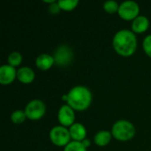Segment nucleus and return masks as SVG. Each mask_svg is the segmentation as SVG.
Here are the masks:
<instances>
[{
  "label": "nucleus",
  "mask_w": 151,
  "mask_h": 151,
  "mask_svg": "<svg viewBox=\"0 0 151 151\" xmlns=\"http://www.w3.org/2000/svg\"><path fill=\"white\" fill-rule=\"evenodd\" d=\"M115 51L122 57L132 56L137 49V38L134 33L128 29L117 32L112 40Z\"/></svg>",
  "instance_id": "f257e3e1"
},
{
  "label": "nucleus",
  "mask_w": 151,
  "mask_h": 151,
  "mask_svg": "<svg viewBox=\"0 0 151 151\" xmlns=\"http://www.w3.org/2000/svg\"><path fill=\"white\" fill-rule=\"evenodd\" d=\"M66 96L67 104L75 111H81L88 109L92 102V94L84 86L73 87Z\"/></svg>",
  "instance_id": "f03ea898"
},
{
  "label": "nucleus",
  "mask_w": 151,
  "mask_h": 151,
  "mask_svg": "<svg viewBox=\"0 0 151 151\" xmlns=\"http://www.w3.org/2000/svg\"><path fill=\"white\" fill-rule=\"evenodd\" d=\"M111 134L118 141L127 142L134 136L135 127L131 122L127 120H118L111 128Z\"/></svg>",
  "instance_id": "7ed1b4c3"
},
{
  "label": "nucleus",
  "mask_w": 151,
  "mask_h": 151,
  "mask_svg": "<svg viewBox=\"0 0 151 151\" xmlns=\"http://www.w3.org/2000/svg\"><path fill=\"white\" fill-rule=\"evenodd\" d=\"M50 139L51 142L58 147H65L71 142V135L69 129L63 126H57L50 131Z\"/></svg>",
  "instance_id": "20e7f679"
},
{
  "label": "nucleus",
  "mask_w": 151,
  "mask_h": 151,
  "mask_svg": "<svg viewBox=\"0 0 151 151\" xmlns=\"http://www.w3.org/2000/svg\"><path fill=\"white\" fill-rule=\"evenodd\" d=\"M45 111H46L45 104L39 99H34L30 101L25 108V113L27 115V118L30 120L40 119L41 118L43 117Z\"/></svg>",
  "instance_id": "39448f33"
},
{
  "label": "nucleus",
  "mask_w": 151,
  "mask_h": 151,
  "mask_svg": "<svg viewBox=\"0 0 151 151\" xmlns=\"http://www.w3.org/2000/svg\"><path fill=\"white\" fill-rule=\"evenodd\" d=\"M140 7L138 4L134 1H125L119 5V15L120 18L126 20H134L135 18L139 16Z\"/></svg>",
  "instance_id": "423d86ee"
},
{
  "label": "nucleus",
  "mask_w": 151,
  "mask_h": 151,
  "mask_svg": "<svg viewBox=\"0 0 151 151\" xmlns=\"http://www.w3.org/2000/svg\"><path fill=\"white\" fill-rule=\"evenodd\" d=\"M58 119L61 126L63 127H71L74 124L75 113L74 110L71 108L68 104L62 105L58 113Z\"/></svg>",
  "instance_id": "0eeeda50"
},
{
  "label": "nucleus",
  "mask_w": 151,
  "mask_h": 151,
  "mask_svg": "<svg viewBox=\"0 0 151 151\" xmlns=\"http://www.w3.org/2000/svg\"><path fill=\"white\" fill-rule=\"evenodd\" d=\"M17 78L15 67L10 65H4L0 67V83L2 85L11 84Z\"/></svg>",
  "instance_id": "6e6552de"
},
{
  "label": "nucleus",
  "mask_w": 151,
  "mask_h": 151,
  "mask_svg": "<svg viewBox=\"0 0 151 151\" xmlns=\"http://www.w3.org/2000/svg\"><path fill=\"white\" fill-rule=\"evenodd\" d=\"M72 58H73V52L71 49L66 45H63L60 48H58L54 56L55 63H57L59 65H65L69 64Z\"/></svg>",
  "instance_id": "1a4fd4ad"
},
{
  "label": "nucleus",
  "mask_w": 151,
  "mask_h": 151,
  "mask_svg": "<svg viewBox=\"0 0 151 151\" xmlns=\"http://www.w3.org/2000/svg\"><path fill=\"white\" fill-rule=\"evenodd\" d=\"M71 138L75 142H83L86 139L87 130L81 123H74L69 128Z\"/></svg>",
  "instance_id": "9d476101"
},
{
  "label": "nucleus",
  "mask_w": 151,
  "mask_h": 151,
  "mask_svg": "<svg viewBox=\"0 0 151 151\" xmlns=\"http://www.w3.org/2000/svg\"><path fill=\"white\" fill-rule=\"evenodd\" d=\"M55 64V58L54 57L43 53L39 55L36 59H35V65L36 66L42 70V71H47L50 68H51V66Z\"/></svg>",
  "instance_id": "9b49d317"
},
{
  "label": "nucleus",
  "mask_w": 151,
  "mask_h": 151,
  "mask_svg": "<svg viewBox=\"0 0 151 151\" xmlns=\"http://www.w3.org/2000/svg\"><path fill=\"white\" fill-rule=\"evenodd\" d=\"M150 27V20L146 16L139 15L132 22V30L134 33H143L148 30Z\"/></svg>",
  "instance_id": "f8f14e48"
},
{
  "label": "nucleus",
  "mask_w": 151,
  "mask_h": 151,
  "mask_svg": "<svg viewBox=\"0 0 151 151\" xmlns=\"http://www.w3.org/2000/svg\"><path fill=\"white\" fill-rule=\"evenodd\" d=\"M35 72L30 67L24 66L17 71V79L24 84L31 83L35 80Z\"/></svg>",
  "instance_id": "ddd939ff"
},
{
  "label": "nucleus",
  "mask_w": 151,
  "mask_h": 151,
  "mask_svg": "<svg viewBox=\"0 0 151 151\" xmlns=\"http://www.w3.org/2000/svg\"><path fill=\"white\" fill-rule=\"evenodd\" d=\"M111 137H112V134L109 131H100L95 135L94 141L97 146L104 147L110 143Z\"/></svg>",
  "instance_id": "4468645a"
},
{
  "label": "nucleus",
  "mask_w": 151,
  "mask_h": 151,
  "mask_svg": "<svg viewBox=\"0 0 151 151\" xmlns=\"http://www.w3.org/2000/svg\"><path fill=\"white\" fill-rule=\"evenodd\" d=\"M58 6L64 11H73L79 4V0H59L58 1Z\"/></svg>",
  "instance_id": "2eb2a0df"
},
{
  "label": "nucleus",
  "mask_w": 151,
  "mask_h": 151,
  "mask_svg": "<svg viewBox=\"0 0 151 151\" xmlns=\"http://www.w3.org/2000/svg\"><path fill=\"white\" fill-rule=\"evenodd\" d=\"M26 119L27 118L25 113V111H21V110L15 111L11 115V119L14 124H21L26 120Z\"/></svg>",
  "instance_id": "dca6fc26"
},
{
  "label": "nucleus",
  "mask_w": 151,
  "mask_h": 151,
  "mask_svg": "<svg viewBox=\"0 0 151 151\" xmlns=\"http://www.w3.org/2000/svg\"><path fill=\"white\" fill-rule=\"evenodd\" d=\"M22 62V55L18 51L12 52L8 57V63L10 65L15 67L21 64Z\"/></svg>",
  "instance_id": "f3484780"
},
{
  "label": "nucleus",
  "mask_w": 151,
  "mask_h": 151,
  "mask_svg": "<svg viewBox=\"0 0 151 151\" xmlns=\"http://www.w3.org/2000/svg\"><path fill=\"white\" fill-rule=\"evenodd\" d=\"M64 151H87V148L81 142L73 141L65 147Z\"/></svg>",
  "instance_id": "a211bd4d"
},
{
  "label": "nucleus",
  "mask_w": 151,
  "mask_h": 151,
  "mask_svg": "<svg viewBox=\"0 0 151 151\" xmlns=\"http://www.w3.org/2000/svg\"><path fill=\"white\" fill-rule=\"evenodd\" d=\"M104 9L108 13H115L119 12V4L114 0H109L104 3Z\"/></svg>",
  "instance_id": "6ab92c4d"
},
{
  "label": "nucleus",
  "mask_w": 151,
  "mask_h": 151,
  "mask_svg": "<svg viewBox=\"0 0 151 151\" xmlns=\"http://www.w3.org/2000/svg\"><path fill=\"white\" fill-rule=\"evenodd\" d=\"M142 47L145 53L151 58V35H147L142 42Z\"/></svg>",
  "instance_id": "aec40b11"
},
{
  "label": "nucleus",
  "mask_w": 151,
  "mask_h": 151,
  "mask_svg": "<svg viewBox=\"0 0 151 151\" xmlns=\"http://www.w3.org/2000/svg\"><path fill=\"white\" fill-rule=\"evenodd\" d=\"M60 10H61V9L59 8L58 2L52 4L50 5V12L51 13H53V14H57Z\"/></svg>",
  "instance_id": "412c9836"
},
{
  "label": "nucleus",
  "mask_w": 151,
  "mask_h": 151,
  "mask_svg": "<svg viewBox=\"0 0 151 151\" xmlns=\"http://www.w3.org/2000/svg\"><path fill=\"white\" fill-rule=\"evenodd\" d=\"M81 142L83 143V145H84V146H85L86 148H88V146L90 145V142H89V141H88V139H85V140H84L83 142Z\"/></svg>",
  "instance_id": "4be33fe9"
}]
</instances>
